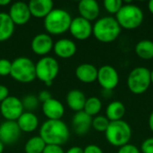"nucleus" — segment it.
<instances>
[{
    "label": "nucleus",
    "instance_id": "1",
    "mask_svg": "<svg viewBox=\"0 0 153 153\" xmlns=\"http://www.w3.org/2000/svg\"><path fill=\"white\" fill-rule=\"evenodd\" d=\"M39 136L47 145L62 146L70 137L67 125L61 120H46L39 127Z\"/></svg>",
    "mask_w": 153,
    "mask_h": 153
},
{
    "label": "nucleus",
    "instance_id": "2",
    "mask_svg": "<svg viewBox=\"0 0 153 153\" xmlns=\"http://www.w3.org/2000/svg\"><path fill=\"white\" fill-rule=\"evenodd\" d=\"M121 27L113 16L101 17L92 25V35L102 43H111L115 41L121 33Z\"/></svg>",
    "mask_w": 153,
    "mask_h": 153
},
{
    "label": "nucleus",
    "instance_id": "3",
    "mask_svg": "<svg viewBox=\"0 0 153 153\" xmlns=\"http://www.w3.org/2000/svg\"><path fill=\"white\" fill-rule=\"evenodd\" d=\"M72 20L71 14L66 10L54 8L44 18V28L50 36L61 35L69 30Z\"/></svg>",
    "mask_w": 153,
    "mask_h": 153
},
{
    "label": "nucleus",
    "instance_id": "4",
    "mask_svg": "<svg viewBox=\"0 0 153 153\" xmlns=\"http://www.w3.org/2000/svg\"><path fill=\"white\" fill-rule=\"evenodd\" d=\"M115 18L121 29L132 30L139 28L143 24L144 13L138 5L128 2L123 4Z\"/></svg>",
    "mask_w": 153,
    "mask_h": 153
},
{
    "label": "nucleus",
    "instance_id": "5",
    "mask_svg": "<svg viewBox=\"0 0 153 153\" xmlns=\"http://www.w3.org/2000/svg\"><path fill=\"white\" fill-rule=\"evenodd\" d=\"M132 128L125 120L110 122L105 132L108 143L117 148H120L129 143L132 138Z\"/></svg>",
    "mask_w": 153,
    "mask_h": 153
},
{
    "label": "nucleus",
    "instance_id": "6",
    "mask_svg": "<svg viewBox=\"0 0 153 153\" xmlns=\"http://www.w3.org/2000/svg\"><path fill=\"white\" fill-rule=\"evenodd\" d=\"M10 76L16 82L30 83L36 79L35 63L27 56H19L12 61Z\"/></svg>",
    "mask_w": 153,
    "mask_h": 153
},
{
    "label": "nucleus",
    "instance_id": "7",
    "mask_svg": "<svg viewBox=\"0 0 153 153\" xmlns=\"http://www.w3.org/2000/svg\"><path fill=\"white\" fill-rule=\"evenodd\" d=\"M151 70L144 66L134 68L127 77V87L134 95L146 92L151 86Z\"/></svg>",
    "mask_w": 153,
    "mask_h": 153
},
{
    "label": "nucleus",
    "instance_id": "8",
    "mask_svg": "<svg viewBox=\"0 0 153 153\" xmlns=\"http://www.w3.org/2000/svg\"><path fill=\"white\" fill-rule=\"evenodd\" d=\"M35 69L36 78L49 87L58 75L59 64L55 57L46 56L39 59V61L35 64Z\"/></svg>",
    "mask_w": 153,
    "mask_h": 153
},
{
    "label": "nucleus",
    "instance_id": "9",
    "mask_svg": "<svg viewBox=\"0 0 153 153\" xmlns=\"http://www.w3.org/2000/svg\"><path fill=\"white\" fill-rule=\"evenodd\" d=\"M24 112L22 100L15 96H9L0 103V113L6 121H17Z\"/></svg>",
    "mask_w": 153,
    "mask_h": 153
},
{
    "label": "nucleus",
    "instance_id": "10",
    "mask_svg": "<svg viewBox=\"0 0 153 153\" xmlns=\"http://www.w3.org/2000/svg\"><path fill=\"white\" fill-rule=\"evenodd\" d=\"M97 81L104 91H111L119 83V74L115 67L104 65L98 69Z\"/></svg>",
    "mask_w": 153,
    "mask_h": 153
},
{
    "label": "nucleus",
    "instance_id": "11",
    "mask_svg": "<svg viewBox=\"0 0 153 153\" xmlns=\"http://www.w3.org/2000/svg\"><path fill=\"white\" fill-rule=\"evenodd\" d=\"M69 31L71 35L78 40L88 39L92 35V24L81 16L73 18Z\"/></svg>",
    "mask_w": 153,
    "mask_h": 153
},
{
    "label": "nucleus",
    "instance_id": "12",
    "mask_svg": "<svg viewBox=\"0 0 153 153\" xmlns=\"http://www.w3.org/2000/svg\"><path fill=\"white\" fill-rule=\"evenodd\" d=\"M8 14L14 25H24L29 22L31 17L28 4L22 1L13 3L9 8Z\"/></svg>",
    "mask_w": 153,
    "mask_h": 153
},
{
    "label": "nucleus",
    "instance_id": "13",
    "mask_svg": "<svg viewBox=\"0 0 153 153\" xmlns=\"http://www.w3.org/2000/svg\"><path fill=\"white\" fill-rule=\"evenodd\" d=\"M54 47V40L52 37L48 33H39L36 36L33 37L30 48L34 54L40 56H46L48 54L53 50Z\"/></svg>",
    "mask_w": 153,
    "mask_h": 153
},
{
    "label": "nucleus",
    "instance_id": "14",
    "mask_svg": "<svg viewBox=\"0 0 153 153\" xmlns=\"http://www.w3.org/2000/svg\"><path fill=\"white\" fill-rule=\"evenodd\" d=\"M21 130L15 121H4L0 125V142L4 145L15 143L21 135Z\"/></svg>",
    "mask_w": 153,
    "mask_h": 153
},
{
    "label": "nucleus",
    "instance_id": "15",
    "mask_svg": "<svg viewBox=\"0 0 153 153\" xmlns=\"http://www.w3.org/2000/svg\"><path fill=\"white\" fill-rule=\"evenodd\" d=\"M53 51L57 57L62 59H68L75 55L77 51V46L74 40L62 38L54 42Z\"/></svg>",
    "mask_w": 153,
    "mask_h": 153
},
{
    "label": "nucleus",
    "instance_id": "16",
    "mask_svg": "<svg viewBox=\"0 0 153 153\" xmlns=\"http://www.w3.org/2000/svg\"><path fill=\"white\" fill-rule=\"evenodd\" d=\"M42 112L48 120H61L65 115V107L60 100L51 98L42 103Z\"/></svg>",
    "mask_w": 153,
    "mask_h": 153
},
{
    "label": "nucleus",
    "instance_id": "17",
    "mask_svg": "<svg viewBox=\"0 0 153 153\" xmlns=\"http://www.w3.org/2000/svg\"><path fill=\"white\" fill-rule=\"evenodd\" d=\"M78 12L81 17L91 22L98 20L100 7L95 0H81L78 4Z\"/></svg>",
    "mask_w": 153,
    "mask_h": 153
},
{
    "label": "nucleus",
    "instance_id": "18",
    "mask_svg": "<svg viewBox=\"0 0 153 153\" xmlns=\"http://www.w3.org/2000/svg\"><path fill=\"white\" fill-rule=\"evenodd\" d=\"M92 117L86 114L83 110L76 112L72 119V126L74 133L77 135H85L91 128Z\"/></svg>",
    "mask_w": 153,
    "mask_h": 153
},
{
    "label": "nucleus",
    "instance_id": "19",
    "mask_svg": "<svg viewBox=\"0 0 153 153\" xmlns=\"http://www.w3.org/2000/svg\"><path fill=\"white\" fill-rule=\"evenodd\" d=\"M28 5L31 16L38 19H44L54 9L52 0H30Z\"/></svg>",
    "mask_w": 153,
    "mask_h": 153
},
{
    "label": "nucleus",
    "instance_id": "20",
    "mask_svg": "<svg viewBox=\"0 0 153 153\" xmlns=\"http://www.w3.org/2000/svg\"><path fill=\"white\" fill-rule=\"evenodd\" d=\"M75 76L83 83H92L97 81L98 68L92 64H81L75 69Z\"/></svg>",
    "mask_w": 153,
    "mask_h": 153
},
{
    "label": "nucleus",
    "instance_id": "21",
    "mask_svg": "<svg viewBox=\"0 0 153 153\" xmlns=\"http://www.w3.org/2000/svg\"><path fill=\"white\" fill-rule=\"evenodd\" d=\"M21 132L32 133L36 131L39 125V117L33 112L24 111L16 121Z\"/></svg>",
    "mask_w": 153,
    "mask_h": 153
},
{
    "label": "nucleus",
    "instance_id": "22",
    "mask_svg": "<svg viewBox=\"0 0 153 153\" xmlns=\"http://www.w3.org/2000/svg\"><path fill=\"white\" fill-rule=\"evenodd\" d=\"M86 100H87V98H86L85 94L82 91L76 90V89L71 90L66 95L67 107L71 110L74 111L75 113L83 110Z\"/></svg>",
    "mask_w": 153,
    "mask_h": 153
},
{
    "label": "nucleus",
    "instance_id": "23",
    "mask_svg": "<svg viewBox=\"0 0 153 153\" xmlns=\"http://www.w3.org/2000/svg\"><path fill=\"white\" fill-rule=\"evenodd\" d=\"M126 113V106L123 102L119 100L111 101L106 108V117L110 122L123 120V117H125Z\"/></svg>",
    "mask_w": 153,
    "mask_h": 153
},
{
    "label": "nucleus",
    "instance_id": "24",
    "mask_svg": "<svg viewBox=\"0 0 153 153\" xmlns=\"http://www.w3.org/2000/svg\"><path fill=\"white\" fill-rule=\"evenodd\" d=\"M15 25L8 13L0 12V42L9 39L14 32Z\"/></svg>",
    "mask_w": 153,
    "mask_h": 153
},
{
    "label": "nucleus",
    "instance_id": "25",
    "mask_svg": "<svg viewBox=\"0 0 153 153\" xmlns=\"http://www.w3.org/2000/svg\"><path fill=\"white\" fill-rule=\"evenodd\" d=\"M135 54L143 60L153 59V41L151 39H142L135 45Z\"/></svg>",
    "mask_w": 153,
    "mask_h": 153
},
{
    "label": "nucleus",
    "instance_id": "26",
    "mask_svg": "<svg viewBox=\"0 0 153 153\" xmlns=\"http://www.w3.org/2000/svg\"><path fill=\"white\" fill-rule=\"evenodd\" d=\"M102 109V102L98 97H90L86 100L83 111L90 117H94L100 114Z\"/></svg>",
    "mask_w": 153,
    "mask_h": 153
},
{
    "label": "nucleus",
    "instance_id": "27",
    "mask_svg": "<svg viewBox=\"0 0 153 153\" xmlns=\"http://www.w3.org/2000/svg\"><path fill=\"white\" fill-rule=\"evenodd\" d=\"M46 145L45 142L39 135L33 136L26 142L24 152L25 153H42Z\"/></svg>",
    "mask_w": 153,
    "mask_h": 153
},
{
    "label": "nucleus",
    "instance_id": "28",
    "mask_svg": "<svg viewBox=\"0 0 153 153\" xmlns=\"http://www.w3.org/2000/svg\"><path fill=\"white\" fill-rule=\"evenodd\" d=\"M110 124V121L106 117V116L98 115L94 117H92V124L91 127L99 133H105L108 129V126Z\"/></svg>",
    "mask_w": 153,
    "mask_h": 153
},
{
    "label": "nucleus",
    "instance_id": "29",
    "mask_svg": "<svg viewBox=\"0 0 153 153\" xmlns=\"http://www.w3.org/2000/svg\"><path fill=\"white\" fill-rule=\"evenodd\" d=\"M22 103L24 111H28V112L34 111L35 109L38 108V107L39 105V101L38 100V97L33 95V94L26 95L22 100Z\"/></svg>",
    "mask_w": 153,
    "mask_h": 153
},
{
    "label": "nucleus",
    "instance_id": "30",
    "mask_svg": "<svg viewBox=\"0 0 153 153\" xmlns=\"http://www.w3.org/2000/svg\"><path fill=\"white\" fill-rule=\"evenodd\" d=\"M124 3L121 0H105L103 5L105 10L110 14H117L122 8Z\"/></svg>",
    "mask_w": 153,
    "mask_h": 153
},
{
    "label": "nucleus",
    "instance_id": "31",
    "mask_svg": "<svg viewBox=\"0 0 153 153\" xmlns=\"http://www.w3.org/2000/svg\"><path fill=\"white\" fill-rule=\"evenodd\" d=\"M12 69V62L6 58H0V76L10 75Z\"/></svg>",
    "mask_w": 153,
    "mask_h": 153
},
{
    "label": "nucleus",
    "instance_id": "32",
    "mask_svg": "<svg viewBox=\"0 0 153 153\" xmlns=\"http://www.w3.org/2000/svg\"><path fill=\"white\" fill-rule=\"evenodd\" d=\"M142 153H153V137L145 139L141 145Z\"/></svg>",
    "mask_w": 153,
    "mask_h": 153
},
{
    "label": "nucleus",
    "instance_id": "33",
    "mask_svg": "<svg viewBox=\"0 0 153 153\" xmlns=\"http://www.w3.org/2000/svg\"><path fill=\"white\" fill-rule=\"evenodd\" d=\"M117 153H141V151L135 145L128 143L126 145L118 148Z\"/></svg>",
    "mask_w": 153,
    "mask_h": 153
},
{
    "label": "nucleus",
    "instance_id": "34",
    "mask_svg": "<svg viewBox=\"0 0 153 153\" xmlns=\"http://www.w3.org/2000/svg\"><path fill=\"white\" fill-rule=\"evenodd\" d=\"M42 153H65L62 146L58 145H46Z\"/></svg>",
    "mask_w": 153,
    "mask_h": 153
},
{
    "label": "nucleus",
    "instance_id": "35",
    "mask_svg": "<svg viewBox=\"0 0 153 153\" xmlns=\"http://www.w3.org/2000/svg\"><path fill=\"white\" fill-rule=\"evenodd\" d=\"M37 97H38V100H39V103H40V102H41V103H44V102L48 101V100H50V99L52 98L50 91H47V90L40 91L39 93V95H38Z\"/></svg>",
    "mask_w": 153,
    "mask_h": 153
},
{
    "label": "nucleus",
    "instance_id": "36",
    "mask_svg": "<svg viewBox=\"0 0 153 153\" xmlns=\"http://www.w3.org/2000/svg\"><path fill=\"white\" fill-rule=\"evenodd\" d=\"M83 153H104L102 149L96 144H89L83 149Z\"/></svg>",
    "mask_w": 153,
    "mask_h": 153
},
{
    "label": "nucleus",
    "instance_id": "37",
    "mask_svg": "<svg viewBox=\"0 0 153 153\" xmlns=\"http://www.w3.org/2000/svg\"><path fill=\"white\" fill-rule=\"evenodd\" d=\"M9 90L6 86L0 84V103L4 101L7 97H9Z\"/></svg>",
    "mask_w": 153,
    "mask_h": 153
},
{
    "label": "nucleus",
    "instance_id": "38",
    "mask_svg": "<svg viewBox=\"0 0 153 153\" xmlns=\"http://www.w3.org/2000/svg\"><path fill=\"white\" fill-rule=\"evenodd\" d=\"M65 153H83V149L79 146H73L69 148Z\"/></svg>",
    "mask_w": 153,
    "mask_h": 153
},
{
    "label": "nucleus",
    "instance_id": "39",
    "mask_svg": "<svg viewBox=\"0 0 153 153\" xmlns=\"http://www.w3.org/2000/svg\"><path fill=\"white\" fill-rule=\"evenodd\" d=\"M148 124H149V128H150V130L153 133V111L151 113V115H150V117H149Z\"/></svg>",
    "mask_w": 153,
    "mask_h": 153
},
{
    "label": "nucleus",
    "instance_id": "40",
    "mask_svg": "<svg viewBox=\"0 0 153 153\" xmlns=\"http://www.w3.org/2000/svg\"><path fill=\"white\" fill-rule=\"evenodd\" d=\"M11 4L10 0H0V6H6Z\"/></svg>",
    "mask_w": 153,
    "mask_h": 153
},
{
    "label": "nucleus",
    "instance_id": "41",
    "mask_svg": "<svg viewBox=\"0 0 153 153\" xmlns=\"http://www.w3.org/2000/svg\"><path fill=\"white\" fill-rule=\"evenodd\" d=\"M148 9L150 11V13L153 14V0H151L149 3H148Z\"/></svg>",
    "mask_w": 153,
    "mask_h": 153
},
{
    "label": "nucleus",
    "instance_id": "42",
    "mask_svg": "<svg viewBox=\"0 0 153 153\" xmlns=\"http://www.w3.org/2000/svg\"><path fill=\"white\" fill-rule=\"evenodd\" d=\"M4 144L0 142V153L4 152Z\"/></svg>",
    "mask_w": 153,
    "mask_h": 153
},
{
    "label": "nucleus",
    "instance_id": "43",
    "mask_svg": "<svg viewBox=\"0 0 153 153\" xmlns=\"http://www.w3.org/2000/svg\"><path fill=\"white\" fill-rule=\"evenodd\" d=\"M151 82H152V84L153 85V70L151 71Z\"/></svg>",
    "mask_w": 153,
    "mask_h": 153
},
{
    "label": "nucleus",
    "instance_id": "44",
    "mask_svg": "<svg viewBox=\"0 0 153 153\" xmlns=\"http://www.w3.org/2000/svg\"><path fill=\"white\" fill-rule=\"evenodd\" d=\"M152 102H153V97H152Z\"/></svg>",
    "mask_w": 153,
    "mask_h": 153
}]
</instances>
